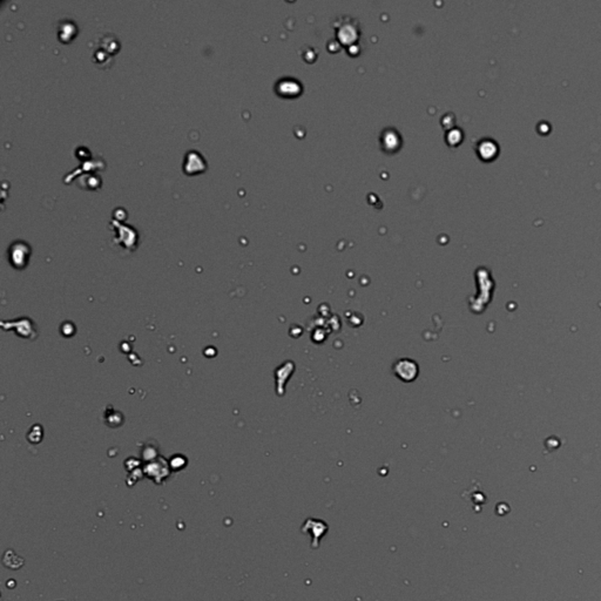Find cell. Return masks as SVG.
I'll return each instance as SVG.
<instances>
[{
	"instance_id": "cell-1",
	"label": "cell",
	"mask_w": 601,
	"mask_h": 601,
	"mask_svg": "<svg viewBox=\"0 0 601 601\" xmlns=\"http://www.w3.org/2000/svg\"><path fill=\"white\" fill-rule=\"evenodd\" d=\"M206 167L207 165L206 162H204L203 157H202L198 152L189 151L188 153L186 154L183 162L184 173H187V174L189 175L196 174V173L203 172L204 169H206Z\"/></svg>"
},
{
	"instance_id": "cell-2",
	"label": "cell",
	"mask_w": 601,
	"mask_h": 601,
	"mask_svg": "<svg viewBox=\"0 0 601 601\" xmlns=\"http://www.w3.org/2000/svg\"><path fill=\"white\" fill-rule=\"evenodd\" d=\"M28 255H30V248L26 245V243L17 242L11 247V260H12L13 263L18 260L19 256L22 267H24L26 265V260H27Z\"/></svg>"
}]
</instances>
